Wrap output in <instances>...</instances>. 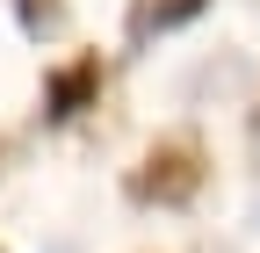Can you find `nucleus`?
Returning a JSON list of instances; mask_svg holds the SVG:
<instances>
[{
  "mask_svg": "<svg viewBox=\"0 0 260 253\" xmlns=\"http://www.w3.org/2000/svg\"><path fill=\"white\" fill-rule=\"evenodd\" d=\"M203 181H210V167H203V145L195 138H159L138 167H130V203H145V210H188L195 196H203Z\"/></svg>",
  "mask_w": 260,
  "mask_h": 253,
  "instance_id": "f257e3e1",
  "label": "nucleus"
},
{
  "mask_svg": "<svg viewBox=\"0 0 260 253\" xmlns=\"http://www.w3.org/2000/svg\"><path fill=\"white\" fill-rule=\"evenodd\" d=\"M94 94H102V58L80 51V58H65V66L44 80V116L51 123H73V116L94 109Z\"/></svg>",
  "mask_w": 260,
  "mask_h": 253,
  "instance_id": "f03ea898",
  "label": "nucleus"
},
{
  "mask_svg": "<svg viewBox=\"0 0 260 253\" xmlns=\"http://www.w3.org/2000/svg\"><path fill=\"white\" fill-rule=\"evenodd\" d=\"M203 8H210V0H138V8H130V29H123V37H130V44H152V37H167V29L195 22Z\"/></svg>",
  "mask_w": 260,
  "mask_h": 253,
  "instance_id": "7ed1b4c3",
  "label": "nucleus"
},
{
  "mask_svg": "<svg viewBox=\"0 0 260 253\" xmlns=\"http://www.w3.org/2000/svg\"><path fill=\"white\" fill-rule=\"evenodd\" d=\"M15 22H22V37H29V44L65 37V0H15Z\"/></svg>",
  "mask_w": 260,
  "mask_h": 253,
  "instance_id": "20e7f679",
  "label": "nucleus"
},
{
  "mask_svg": "<svg viewBox=\"0 0 260 253\" xmlns=\"http://www.w3.org/2000/svg\"><path fill=\"white\" fill-rule=\"evenodd\" d=\"M253 131H260V109H253Z\"/></svg>",
  "mask_w": 260,
  "mask_h": 253,
  "instance_id": "39448f33",
  "label": "nucleus"
}]
</instances>
